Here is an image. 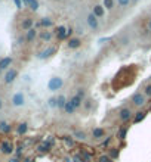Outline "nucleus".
<instances>
[{"instance_id":"obj_1","label":"nucleus","mask_w":151,"mask_h":162,"mask_svg":"<svg viewBox=\"0 0 151 162\" xmlns=\"http://www.w3.org/2000/svg\"><path fill=\"white\" fill-rule=\"evenodd\" d=\"M62 86H64V80H62L61 77H52V78L49 80V83H48V88H49L51 91H56V90H59Z\"/></svg>"},{"instance_id":"obj_2","label":"nucleus","mask_w":151,"mask_h":162,"mask_svg":"<svg viewBox=\"0 0 151 162\" xmlns=\"http://www.w3.org/2000/svg\"><path fill=\"white\" fill-rule=\"evenodd\" d=\"M16 77H18V71H16V69H13V68H11V69H8V71H6L3 81H5V84H12L16 80Z\"/></svg>"},{"instance_id":"obj_3","label":"nucleus","mask_w":151,"mask_h":162,"mask_svg":"<svg viewBox=\"0 0 151 162\" xmlns=\"http://www.w3.org/2000/svg\"><path fill=\"white\" fill-rule=\"evenodd\" d=\"M86 21H88V25H89L91 30H98V27H99V19H98V16L93 15V12H91L88 15Z\"/></svg>"},{"instance_id":"obj_4","label":"nucleus","mask_w":151,"mask_h":162,"mask_svg":"<svg viewBox=\"0 0 151 162\" xmlns=\"http://www.w3.org/2000/svg\"><path fill=\"white\" fill-rule=\"evenodd\" d=\"M25 103V96L21 93V91H18V93H15L13 96H12V105L13 106H22Z\"/></svg>"},{"instance_id":"obj_5","label":"nucleus","mask_w":151,"mask_h":162,"mask_svg":"<svg viewBox=\"0 0 151 162\" xmlns=\"http://www.w3.org/2000/svg\"><path fill=\"white\" fill-rule=\"evenodd\" d=\"M131 117H132V111L129 109V108H123V109H120V112H119V118H120L122 121H129V120H131Z\"/></svg>"},{"instance_id":"obj_6","label":"nucleus","mask_w":151,"mask_h":162,"mask_svg":"<svg viewBox=\"0 0 151 162\" xmlns=\"http://www.w3.org/2000/svg\"><path fill=\"white\" fill-rule=\"evenodd\" d=\"M132 102L135 106H142L145 103V95H141V93H135L132 96Z\"/></svg>"},{"instance_id":"obj_7","label":"nucleus","mask_w":151,"mask_h":162,"mask_svg":"<svg viewBox=\"0 0 151 162\" xmlns=\"http://www.w3.org/2000/svg\"><path fill=\"white\" fill-rule=\"evenodd\" d=\"M12 62H13V59H12L11 56H6V58H3V59H0V71L8 69V68L12 65Z\"/></svg>"},{"instance_id":"obj_8","label":"nucleus","mask_w":151,"mask_h":162,"mask_svg":"<svg viewBox=\"0 0 151 162\" xmlns=\"http://www.w3.org/2000/svg\"><path fill=\"white\" fill-rule=\"evenodd\" d=\"M67 46H68L70 49H79L80 46H81V40H80L79 37H73V38H70V40H68Z\"/></svg>"},{"instance_id":"obj_9","label":"nucleus","mask_w":151,"mask_h":162,"mask_svg":"<svg viewBox=\"0 0 151 162\" xmlns=\"http://www.w3.org/2000/svg\"><path fill=\"white\" fill-rule=\"evenodd\" d=\"M33 25H34V21H33L31 18H25V19L22 21V24H21V28H22L24 31H28V30L33 28Z\"/></svg>"},{"instance_id":"obj_10","label":"nucleus","mask_w":151,"mask_h":162,"mask_svg":"<svg viewBox=\"0 0 151 162\" xmlns=\"http://www.w3.org/2000/svg\"><path fill=\"white\" fill-rule=\"evenodd\" d=\"M93 15L98 16V18H102L105 15V8L102 5H95L93 6Z\"/></svg>"},{"instance_id":"obj_11","label":"nucleus","mask_w":151,"mask_h":162,"mask_svg":"<svg viewBox=\"0 0 151 162\" xmlns=\"http://www.w3.org/2000/svg\"><path fill=\"white\" fill-rule=\"evenodd\" d=\"M2 152H3L5 155H11V153L13 152L12 143H11V142H3V143H2Z\"/></svg>"},{"instance_id":"obj_12","label":"nucleus","mask_w":151,"mask_h":162,"mask_svg":"<svg viewBox=\"0 0 151 162\" xmlns=\"http://www.w3.org/2000/svg\"><path fill=\"white\" fill-rule=\"evenodd\" d=\"M56 35H58V38H61V40L67 38V28L62 27V25H59V27L56 28Z\"/></svg>"},{"instance_id":"obj_13","label":"nucleus","mask_w":151,"mask_h":162,"mask_svg":"<svg viewBox=\"0 0 151 162\" xmlns=\"http://www.w3.org/2000/svg\"><path fill=\"white\" fill-rule=\"evenodd\" d=\"M36 37H37V31H36L34 28L28 30V31H27V34H25V40H27L28 43L34 41V38H36Z\"/></svg>"},{"instance_id":"obj_14","label":"nucleus","mask_w":151,"mask_h":162,"mask_svg":"<svg viewBox=\"0 0 151 162\" xmlns=\"http://www.w3.org/2000/svg\"><path fill=\"white\" fill-rule=\"evenodd\" d=\"M81 100H83V99H81V97H79V96L76 95V96H73V97H71L68 102H70V103H71V105H73L76 109H79V108L81 106Z\"/></svg>"},{"instance_id":"obj_15","label":"nucleus","mask_w":151,"mask_h":162,"mask_svg":"<svg viewBox=\"0 0 151 162\" xmlns=\"http://www.w3.org/2000/svg\"><path fill=\"white\" fill-rule=\"evenodd\" d=\"M92 136H93V138H102L105 136V130L104 128H93Z\"/></svg>"},{"instance_id":"obj_16","label":"nucleus","mask_w":151,"mask_h":162,"mask_svg":"<svg viewBox=\"0 0 151 162\" xmlns=\"http://www.w3.org/2000/svg\"><path fill=\"white\" fill-rule=\"evenodd\" d=\"M16 131H18L19 136H24V134L28 131V124H27V122H21V124L18 125V130H16Z\"/></svg>"},{"instance_id":"obj_17","label":"nucleus","mask_w":151,"mask_h":162,"mask_svg":"<svg viewBox=\"0 0 151 162\" xmlns=\"http://www.w3.org/2000/svg\"><path fill=\"white\" fill-rule=\"evenodd\" d=\"M52 53H55V49H53V47H49V49H46V50H43V52L39 55V58H40V59H45V58H49Z\"/></svg>"},{"instance_id":"obj_18","label":"nucleus","mask_w":151,"mask_h":162,"mask_svg":"<svg viewBox=\"0 0 151 162\" xmlns=\"http://www.w3.org/2000/svg\"><path fill=\"white\" fill-rule=\"evenodd\" d=\"M11 130H12V127H11L8 122H5V121L0 122V131H2V133L8 134V133H11Z\"/></svg>"},{"instance_id":"obj_19","label":"nucleus","mask_w":151,"mask_h":162,"mask_svg":"<svg viewBox=\"0 0 151 162\" xmlns=\"http://www.w3.org/2000/svg\"><path fill=\"white\" fill-rule=\"evenodd\" d=\"M102 6L107 10H111L114 8V0H102Z\"/></svg>"},{"instance_id":"obj_20","label":"nucleus","mask_w":151,"mask_h":162,"mask_svg":"<svg viewBox=\"0 0 151 162\" xmlns=\"http://www.w3.org/2000/svg\"><path fill=\"white\" fill-rule=\"evenodd\" d=\"M58 99V108H61V109H64V108H65V105H67V99H65V96H58L56 97Z\"/></svg>"},{"instance_id":"obj_21","label":"nucleus","mask_w":151,"mask_h":162,"mask_svg":"<svg viewBox=\"0 0 151 162\" xmlns=\"http://www.w3.org/2000/svg\"><path fill=\"white\" fill-rule=\"evenodd\" d=\"M145 115H147V112H136L135 118H133V122H135V124L141 122V121H142V120L145 118Z\"/></svg>"},{"instance_id":"obj_22","label":"nucleus","mask_w":151,"mask_h":162,"mask_svg":"<svg viewBox=\"0 0 151 162\" xmlns=\"http://www.w3.org/2000/svg\"><path fill=\"white\" fill-rule=\"evenodd\" d=\"M39 25H41V27H46V28H49V27H52L53 25V22L49 19V18H43L41 21H40V24Z\"/></svg>"},{"instance_id":"obj_23","label":"nucleus","mask_w":151,"mask_h":162,"mask_svg":"<svg viewBox=\"0 0 151 162\" xmlns=\"http://www.w3.org/2000/svg\"><path fill=\"white\" fill-rule=\"evenodd\" d=\"M27 5H28V8H30L31 10H34V12L39 9V2H37V0H28Z\"/></svg>"},{"instance_id":"obj_24","label":"nucleus","mask_w":151,"mask_h":162,"mask_svg":"<svg viewBox=\"0 0 151 162\" xmlns=\"http://www.w3.org/2000/svg\"><path fill=\"white\" fill-rule=\"evenodd\" d=\"M64 111H65V113H70V115H71V113L76 112V108H74L70 102H67V105H65V108H64Z\"/></svg>"},{"instance_id":"obj_25","label":"nucleus","mask_w":151,"mask_h":162,"mask_svg":"<svg viewBox=\"0 0 151 162\" xmlns=\"http://www.w3.org/2000/svg\"><path fill=\"white\" fill-rule=\"evenodd\" d=\"M40 38H41V40L49 41V40L52 38V34H51L49 31H43V33H40Z\"/></svg>"},{"instance_id":"obj_26","label":"nucleus","mask_w":151,"mask_h":162,"mask_svg":"<svg viewBox=\"0 0 151 162\" xmlns=\"http://www.w3.org/2000/svg\"><path fill=\"white\" fill-rule=\"evenodd\" d=\"M116 2H117V5H119L120 8H127L129 5H131L132 0H116Z\"/></svg>"},{"instance_id":"obj_27","label":"nucleus","mask_w":151,"mask_h":162,"mask_svg":"<svg viewBox=\"0 0 151 162\" xmlns=\"http://www.w3.org/2000/svg\"><path fill=\"white\" fill-rule=\"evenodd\" d=\"M74 136H76L77 138H80V140H84V138H86V133H84V131H80V130H77V131L74 133Z\"/></svg>"},{"instance_id":"obj_28","label":"nucleus","mask_w":151,"mask_h":162,"mask_svg":"<svg viewBox=\"0 0 151 162\" xmlns=\"http://www.w3.org/2000/svg\"><path fill=\"white\" fill-rule=\"evenodd\" d=\"M126 133H127V128H120L119 137H120V138H124V137H126Z\"/></svg>"},{"instance_id":"obj_29","label":"nucleus","mask_w":151,"mask_h":162,"mask_svg":"<svg viewBox=\"0 0 151 162\" xmlns=\"http://www.w3.org/2000/svg\"><path fill=\"white\" fill-rule=\"evenodd\" d=\"M144 95H145V96H150V97H151V84H148V86L145 87V91H144Z\"/></svg>"},{"instance_id":"obj_30","label":"nucleus","mask_w":151,"mask_h":162,"mask_svg":"<svg viewBox=\"0 0 151 162\" xmlns=\"http://www.w3.org/2000/svg\"><path fill=\"white\" fill-rule=\"evenodd\" d=\"M99 162H113V161H111L110 156L105 155V156H101V158H99Z\"/></svg>"},{"instance_id":"obj_31","label":"nucleus","mask_w":151,"mask_h":162,"mask_svg":"<svg viewBox=\"0 0 151 162\" xmlns=\"http://www.w3.org/2000/svg\"><path fill=\"white\" fill-rule=\"evenodd\" d=\"M84 95H86V93H84V90H83V88H79V91H77V96L83 99V97H84Z\"/></svg>"},{"instance_id":"obj_32","label":"nucleus","mask_w":151,"mask_h":162,"mask_svg":"<svg viewBox=\"0 0 151 162\" xmlns=\"http://www.w3.org/2000/svg\"><path fill=\"white\" fill-rule=\"evenodd\" d=\"M13 3L16 5L18 9H22V2H21V0H13Z\"/></svg>"},{"instance_id":"obj_33","label":"nucleus","mask_w":151,"mask_h":162,"mask_svg":"<svg viewBox=\"0 0 151 162\" xmlns=\"http://www.w3.org/2000/svg\"><path fill=\"white\" fill-rule=\"evenodd\" d=\"M110 155H111V158H117V156H119V152L114 150V149H111V150H110Z\"/></svg>"},{"instance_id":"obj_34","label":"nucleus","mask_w":151,"mask_h":162,"mask_svg":"<svg viewBox=\"0 0 151 162\" xmlns=\"http://www.w3.org/2000/svg\"><path fill=\"white\" fill-rule=\"evenodd\" d=\"M73 33H74V30L70 27V28H67V37H70V35H73Z\"/></svg>"},{"instance_id":"obj_35","label":"nucleus","mask_w":151,"mask_h":162,"mask_svg":"<svg viewBox=\"0 0 151 162\" xmlns=\"http://www.w3.org/2000/svg\"><path fill=\"white\" fill-rule=\"evenodd\" d=\"M65 143L68 146H73V140H71V138H68V137H65Z\"/></svg>"},{"instance_id":"obj_36","label":"nucleus","mask_w":151,"mask_h":162,"mask_svg":"<svg viewBox=\"0 0 151 162\" xmlns=\"http://www.w3.org/2000/svg\"><path fill=\"white\" fill-rule=\"evenodd\" d=\"M110 142H111V137H108V138H107V140L104 142V146H108V145H110Z\"/></svg>"},{"instance_id":"obj_37","label":"nucleus","mask_w":151,"mask_h":162,"mask_svg":"<svg viewBox=\"0 0 151 162\" xmlns=\"http://www.w3.org/2000/svg\"><path fill=\"white\" fill-rule=\"evenodd\" d=\"M84 106H86V108H88V109H89V108H91V100H86Z\"/></svg>"},{"instance_id":"obj_38","label":"nucleus","mask_w":151,"mask_h":162,"mask_svg":"<svg viewBox=\"0 0 151 162\" xmlns=\"http://www.w3.org/2000/svg\"><path fill=\"white\" fill-rule=\"evenodd\" d=\"M9 162H19V159H18V158H13V159H11Z\"/></svg>"},{"instance_id":"obj_39","label":"nucleus","mask_w":151,"mask_h":162,"mask_svg":"<svg viewBox=\"0 0 151 162\" xmlns=\"http://www.w3.org/2000/svg\"><path fill=\"white\" fill-rule=\"evenodd\" d=\"M148 30H150V31H151V19H150V21H148Z\"/></svg>"},{"instance_id":"obj_40","label":"nucleus","mask_w":151,"mask_h":162,"mask_svg":"<svg viewBox=\"0 0 151 162\" xmlns=\"http://www.w3.org/2000/svg\"><path fill=\"white\" fill-rule=\"evenodd\" d=\"M2 108H3V100L0 99V109H2Z\"/></svg>"},{"instance_id":"obj_41","label":"nucleus","mask_w":151,"mask_h":162,"mask_svg":"<svg viewBox=\"0 0 151 162\" xmlns=\"http://www.w3.org/2000/svg\"><path fill=\"white\" fill-rule=\"evenodd\" d=\"M24 162H31V159H28V158H27V159H25Z\"/></svg>"},{"instance_id":"obj_42","label":"nucleus","mask_w":151,"mask_h":162,"mask_svg":"<svg viewBox=\"0 0 151 162\" xmlns=\"http://www.w3.org/2000/svg\"><path fill=\"white\" fill-rule=\"evenodd\" d=\"M22 2H24V3H25V5H27V2H28V0H22Z\"/></svg>"},{"instance_id":"obj_43","label":"nucleus","mask_w":151,"mask_h":162,"mask_svg":"<svg viewBox=\"0 0 151 162\" xmlns=\"http://www.w3.org/2000/svg\"><path fill=\"white\" fill-rule=\"evenodd\" d=\"M132 2H136V0H132Z\"/></svg>"}]
</instances>
